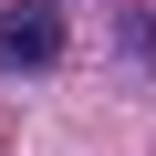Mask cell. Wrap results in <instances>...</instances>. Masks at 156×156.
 <instances>
[{
    "mask_svg": "<svg viewBox=\"0 0 156 156\" xmlns=\"http://www.w3.org/2000/svg\"><path fill=\"white\" fill-rule=\"evenodd\" d=\"M62 11L52 0H11V11H0V73H52L62 62Z\"/></svg>",
    "mask_w": 156,
    "mask_h": 156,
    "instance_id": "cell-1",
    "label": "cell"
}]
</instances>
